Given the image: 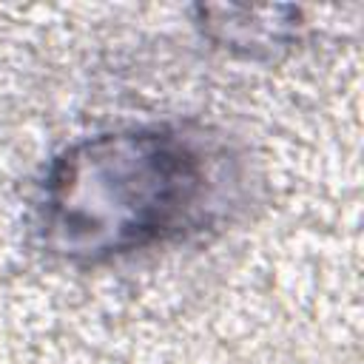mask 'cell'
<instances>
[{
  "label": "cell",
  "instance_id": "6da1fadb",
  "mask_svg": "<svg viewBox=\"0 0 364 364\" xmlns=\"http://www.w3.org/2000/svg\"><path fill=\"white\" fill-rule=\"evenodd\" d=\"M202 173L173 136H117L85 145L54 176L51 228L82 253L125 250L162 236L193 205Z\"/></svg>",
  "mask_w": 364,
  "mask_h": 364
}]
</instances>
